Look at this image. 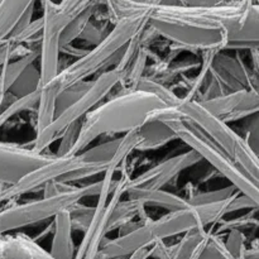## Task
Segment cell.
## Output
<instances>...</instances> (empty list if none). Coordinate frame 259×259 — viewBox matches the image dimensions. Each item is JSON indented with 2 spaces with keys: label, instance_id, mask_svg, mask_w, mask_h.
<instances>
[{
  "label": "cell",
  "instance_id": "39",
  "mask_svg": "<svg viewBox=\"0 0 259 259\" xmlns=\"http://www.w3.org/2000/svg\"><path fill=\"white\" fill-rule=\"evenodd\" d=\"M3 234H4V232H3L2 228H0V235H3Z\"/></svg>",
  "mask_w": 259,
  "mask_h": 259
},
{
  "label": "cell",
  "instance_id": "1",
  "mask_svg": "<svg viewBox=\"0 0 259 259\" xmlns=\"http://www.w3.org/2000/svg\"><path fill=\"white\" fill-rule=\"evenodd\" d=\"M239 192L217 204L189 206L171 211L157 220H148L120 237L104 242L96 259H123L141 249H149L167 238L184 235L191 230L206 228L224 219L225 215L242 209Z\"/></svg>",
  "mask_w": 259,
  "mask_h": 259
},
{
  "label": "cell",
  "instance_id": "20",
  "mask_svg": "<svg viewBox=\"0 0 259 259\" xmlns=\"http://www.w3.org/2000/svg\"><path fill=\"white\" fill-rule=\"evenodd\" d=\"M100 3L104 4V0L103 2L94 3L93 5L86 8L85 10L78 13V14L66 25L62 34H61V48L71 46L73 43V40L80 38V35L82 34L85 28L88 27V24L90 23V20L95 17L96 12L99 10V7H100Z\"/></svg>",
  "mask_w": 259,
  "mask_h": 259
},
{
  "label": "cell",
  "instance_id": "16",
  "mask_svg": "<svg viewBox=\"0 0 259 259\" xmlns=\"http://www.w3.org/2000/svg\"><path fill=\"white\" fill-rule=\"evenodd\" d=\"M125 196L128 200L137 202L142 206H154L167 210L168 212L179 211L189 207L186 199L163 189H149V187H128Z\"/></svg>",
  "mask_w": 259,
  "mask_h": 259
},
{
  "label": "cell",
  "instance_id": "11",
  "mask_svg": "<svg viewBox=\"0 0 259 259\" xmlns=\"http://www.w3.org/2000/svg\"><path fill=\"white\" fill-rule=\"evenodd\" d=\"M52 157L19 144L0 142V186H13Z\"/></svg>",
  "mask_w": 259,
  "mask_h": 259
},
{
  "label": "cell",
  "instance_id": "22",
  "mask_svg": "<svg viewBox=\"0 0 259 259\" xmlns=\"http://www.w3.org/2000/svg\"><path fill=\"white\" fill-rule=\"evenodd\" d=\"M144 209L146 207L132 201V200H125V201L121 200L115 206L113 215H111L110 220H109L108 232L110 233L115 229H120V228L126 227L137 215H139V217H141V214L146 215Z\"/></svg>",
  "mask_w": 259,
  "mask_h": 259
},
{
  "label": "cell",
  "instance_id": "7",
  "mask_svg": "<svg viewBox=\"0 0 259 259\" xmlns=\"http://www.w3.org/2000/svg\"><path fill=\"white\" fill-rule=\"evenodd\" d=\"M124 73L115 68H110L101 72L95 80L91 81L90 88L77 101L58 114L55 120L40 133L35 134L33 149L38 153H45L46 149L52 146L53 142L62 136L63 132L73 123L82 121V119L93 109L100 105L101 101L111 93L116 85H121Z\"/></svg>",
  "mask_w": 259,
  "mask_h": 259
},
{
  "label": "cell",
  "instance_id": "2",
  "mask_svg": "<svg viewBox=\"0 0 259 259\" xmlns=\"http://www.w3.org/2000/svg\"><path fill=\"white\" fill-rule=\"evenodd\" d=\"M168 106L157 96L141 90H123L100 104L81 121L80 134L70 156L81 153L98 137L110 133H129L143 125L158 109Z\"/></svg>",
  "mask_w": 259,
  "mask_h": 259
},
{
  "label": "cell",
  "instance_id": "29",
  "mask_svg": "<svg viewBox=\"0 0 259 259\" xmlns=\"http://www.w3.org/2000/svg\"><path fill=\"white\" fill-rule=\"evenodd\" d=\"M108 166H101V164H85L81 168L75 169V171H71L68 174L63 175L58 181L65 182V184H70L71 182L81 181V180L89 179V177H94L96 175L105 174Z\"/></svg>",
  "mask_w": 259,
  "mask_h": 259
},
{
  "label": "cell",
  "instance_id": "10",
  "mask_svg": "<svg viewBox=\"0 0 259 259\" xmlns=\"http://www.w3.org/2000/svg\"><path fill=\"white\" fill-rule=\"evenodd\" d=\"M85 164L88 163H83L78 154L65 157H58L53 154V157L47 163L28 174L15 185L0 186V202L10 201V200L18 199L23 195L33 192L34 190L47 185L48 182L60 180L63 175L81 168Z\"/></svg>",
  "mask_w": 259,
  "mask_h": 259
},
{
  "label": "cell",
  "instance_id": "28",
  "mask_svg": "<svg viewBox=\"0 0 259 259\" xmlns=\"http://www.w3.org/2000/svg\"><path fill=\"white\" fill-rule=\"evenodd\" d=\"M237 192V190L230 185V186L224 187V189L214 190V191L199 192V194L194 195V196L187 197L186 200L190 206H202V205L217 204V202L224 201V200H228L234 196Z\"/></svg>",
  "mask_w": 259,
  "mask_h": 259
},
{
  "label": "cell",
  "instance_id": "12",
  "mask_svg": "<svg viewBox=\"0 0 259 259\" xmlns=\"http://www.w3.org/2000/svg\"><path fill=\"white\" fill-rule=\"evenodd\" d=\"M200 104L215 118L229 124L259 113V90L232 91Z\"/></svg>",
  "mask_w": 259,
  "mask_h": 259
},
{
  "label": "cell",
  "instance_id": "9",
  "mask_svg": "<svg viewBox=\"0 0 259 259\" xmlns=\"http://www.w3.org/2000/svg\"><path fill=\"white\" fill-rule=\"evenodd\" d=\"M43 30L39 42L40 88L47 85L58 75L61 53V34L71 22L57 10V3L42 0Z\"/></svg>",
  "mask_w": 259,
  "mask_h": 259
},
{
  "label": "cell",
  "instance_id": "17",
  "mask_svg": "<svg viewBox=\"0 0 259 259\" xmlns=\"http://www.w3.org/2000/svg\"><path fill=\"white\" fill-rule=\"evenodd\" d=\"M70 210L61 211L53 218V237L50 253L56 259H75L76 248L72 238L73 225Z\"/></svg>",
  "mask_w": 259,
  "mask_h": 259
},
{
  "label": "cell",
  "instance_id": "31",
  "mask_svg": "<svg viewBox=\"0 0 259 259\" xmlns=\"http://www.w3.org/2000/svg\"><path fill=\"white\" fill-rule=\"evenodd\" d=\"M224 243L232 259H244V253L247 249L245 237L239 229L230 230L229 235Z\"/></svg>",
  "mask_w": 259,
  "mask_h": 259
},
{
  "label": "cell",
  "instance_id": "14",
  "mask_svg": "<svg viewBox=\"0 0 259 259\" xmlns=\"http://www.w3.org/2000/svg\"><path fill=\"white\" fill-rule=\"evenodd\" d=\"M199 153L190 149L189 152L171 157L167 161L147 169L139 176L133 177L129 187H149V189H163L171 184L182 171L201 161Z\"/></svg>",
  "mask_w": 259,
  "mask_h": 259
},
{
  "label": "cell",
  "instance_id": "32",
  "mask_svg": "<svg viewBox=\"0 0 259 259\" xmlns=\"http://www.w3.org/2000/svg\"><path fill=\"white\" fill-rule=\"evenodd\" d=\"M243 138L253 152L259 156V113L249 116V120L245 125V136Z\"/></svg>",
  "mask_w": 259,
  "mask_h": 259
},
{
  "label": "cell",
  "instance_id": "3",
  "mask_svg": "<svg viewBox=\"0 0 259 259\" xmlns=\"http://www.w3.org/2000/svg\"><path fill=\"white\" fill-rule=\"evenodd\" d=\"M154 8L156 7H146L138 13L119 19L100 43L94 46L93 50L86 51L75 62L60 71L58 75L47 83L48 88L58 95L65 89L80 81H85L98 71L101 70L104 72L110 66L115 67L125 46L148 25Z\"/></svg>",
  "mask_w": 259,
  "mask_h": 259
},
{
  "label": "cell",
  "instance_id": "40",
  "mask_svg": "<svg viewBox=\"0 0 259 259\" xmlns=\"http://www.w3.org/2000/svg\"><path fill=\"white\" fill-rule=\"evenodd\" d=\"M163 259H172V258H171V257H168V255H166V257H164Z\"/></svg>",
  "mask_w": 259,
  "mask_h": 259
},
{
  "label": "cell",
  "instance_id": "36",
  "mask_svg": "<svg viewBox=\"0 0 259 259\" xmlns=\"http://www.w3.org/2000/svg\"><path fill=\"white\" fill-rule=\"evenodd\" d=\"M244 259H259V244L247 248L244 253Z\"/></svg>",
  "mask_w": 259,
  "mask_h": 259
},
{
  "label": "cell",
  "instance_id": "41",
  "mask_svg": "<svg viewBox=\"0 0 259 259\" xmlns=\"http://www.w3.org/2000/svg\"><path fill=\"white\" fill-rule=\"evenodd\" d=\"M254 3H257V4H259V0H254Z\"/></svg>",
  "mask_w": 259,
  "mask_h": 259
},
{
  "label": "cell",
  "instance_id": "27",
  "mask_svg": "<svg viewBox=\"0 0 259 259\" xmlns=\"http://www.w3.org/2000/svg\"><path fill=\"white\" fill-rule=\"evenodd\" d=\"M90 85L91 81H80V82L65 89L62 93L58 94L57 98H56V116L62 113L68 106L72 105L75 101H77L88 91Z\"/></svg>",
  "mask_w": 259,
  "mask_h": 259
},
{
  "label": "cell",
  "instance_id": "26",
  "mask_svg": "<svg viewBox=\"0 0 259 259\" xmlns=\"http://www.w3.org/2000/svg\"><path fill=\"white\" fill-rule=\"evenodd\" d=\"M39 94L40 90L35 91V93L29 94V95L20 96V98H14V100L5 106L2 111H0V128L4 125L7 121L14 118L18 114L23 113V111L33 110L35 106L39 103Z\"/></svg>",
  "mask_w": 259,
  "mask_h": 259
},
{
  "label": "cell",
  "instance_id": "33",
  "mask_svg": "<svg viewBox=\"0 0 259 259\" xmlns=\"http://www.w3.org/2000/svg\"><path fill=\"white\" fill-rule=\"evenodd\" d=\"M108 33L109 30L105 29V25H98L90 20V23H89L88 27L85 28V30H83L82 34L80 35L78 39L88 40V42L96 46L105 38V35L108 34Z\"/></svg>",
  "mask_w": 259,
  "mask_h": 259
},
{
  "label": "cell",
  "instance_id": "21",
  "mask_svg": "<svg viewBox=\"0 0 259 259\" xmlns=\"http://www.w3.org/2000/svg\"><path fill=\"white\" fill-rule=\"evenodd\" d=\"M56 98L55 91L51 90L47 85L40 88L39 103H38L37 120H35V134L40 133L47 128L56 118Z\"/></svg>",
  "mask_w": 259,
  "mask_h": 259
},
{
  "label": "cell",
  "instance_id": "34",
  "mask_svg": "<svg viewBox=\"0 0 259 259\" xmlns=\"http://www.w3.org/2000/svg\"><path fill=\"white\" fill-rule=\"evenodd\" d=\"M34 5L35 4L30 5V7L27 9V12H25L24 14H23L22 17H20V19L18 20L17 25H15L14 30H13L12 34H10L9 38H13V37H15V35L19 34V33H22L23 30H24L25 28H27L28 25H29L30 23H32L33 13H34Z\"/></svg>",
  "mask_w": 259,
  "mask_h": 259
},
{
  "label": "cell",
  "instance_id": "35",
  "mask_svg": "<svg viewBox=\"0 0 259 259\" xmlns=\"http://www.w3.org/2000/svg\"><path fill=\"white\" fill-rule=\"evenodd\" d=\"M228 0H181L184 7H214Z\"/></svg>",
  "mask_w": 259,
  "mask_h": 259
},
{
  "label": "cell",
  "instance_id": "24",
  "mask_svg": "<svg viewBox=\"0 0 259 259\" xmlns=\"http://www.w3.org/2000/svg\"><path fill=\"white\" fill-rule=\"evenodd\" d=\"M120 139H113V141L104 142V143L98 144L88 151H82L78 153V157L83 163L88 164H101V166H108L111 159L114 158L120 144Z\"/></svg>",
  "mask_w": 259,
  "mask_h": 259
},
{
  "label": "cell",
  "instance_id": "6",
  "mask_svg": "<svg viewBox=\"0 0 259 259\" xmlns=\"http://www.w3.org/2000/svg\"><path fill=\"white\" fill-rule=\"evenodd\" d=\"M176 134L177 139H181L190 149L200 154L202 159L209 162L222 176H224L230 185L240 195L249 199L259 210V187L252 180L248 179L227 156L218 149V147L190 120H177L166 123Z\"/></svg>",
  "mask_w": 259,
  "mask_h": 259
},
{
  "label": "cell",
  "instance_id": "37",
  "mask_svg": "<svg viewBox=\"0 0 259 259\" xmlns=\"http://www.w3.org/2000/svg\"><path fill=\"white\" fill-rule=\"evenodd\" d=\"M151 257V248L149 249H141L138 252L133 253L129 257H126V259H148Z\"/></svg>",
  "mask_w": 259,
  "mask_h": 259
},
{
  "label": "cell",
  "instance_id": "25",
  "mask_svg": "<svg viewBox=\"0 0 259 259\" xmlns=\"http://www.w3.org/2000/svg\"><path fill=\"white\" fill-rule=\"evenodd\" d=\"M136 90L146 91V93L152 94V95L157 96L159 100H162L168 106H177L180 104V101H181V98L177 96L168 88H166L163 83H161L159 81L154 80L152 77H147V76H143L138 81V83L136 86Z\"/></svg>",
  "mask_w": 259,
  "mask_h": 259
},
{
  "label": "cell",
  "instance_id": "19",
  "mask_svg": "<svg viewBox=\"0 0 259 259\" xmlns=\"http://www.w3.org/2000/svg\"><path fill=\"white\" fill-rule=\"evenodd\" d=\"M35 0H3L0 3V43L10 37L18 20Z\"/></svg>",
  "mask_w": 259,
  "mask_h": 259
},
{
  "label": "cell",
  "instance_id": "8",
  "mask_svg": "<svg viewBox=\"0 0 259 259\" xmlns=\"http://www.w3.org/2000/svg\"><path fill=\"white\" fill-rule=\"evenodd\" d=\"M209 10L224 30V51H259V4L254 0H229Z\"/></svg>",
  "mask_w": 259,
  "mask_h": 259
},
{
  "label": "cell",
  "instance_id": "18",
  "mask_svg": "<svg viewBox=\"0 0 259 259\" xmlns=\"http://www.w3.org/2000/svg\"><path fill=\"white\" fill-rule=\"evenodd\" d=\"M139 142L136 151H153L177 139L175 132L163 121L148 119L137 129Z\"/></svg>",
  "mask_w": 259,
  "mask_h": 259
},
{
  "label": "cell",
  "instance_id": "15",
  "mask_svg": "<svg viewBox=\"0 0 259 259\" xmlns=\"http://www.w3.org/2000/svg\"><path fill=\"white\" fill-rule=\"evenodd\" d=\"M0 259H56L23 233L0 235Z\"/></svg>",
  "mask_w": 259,
  "mask_h": 259
},
{
  "label": "cell",
  "instance_id": "38",
  "mask_svg": "<svg viewBox=\"0 0 259 259\" xmlns=\"http://www.w3.org/2000/svg\"><path fill=\"white\" fill-rule=\"evenodd\" d=\"M250 57H252L253 68L259 73V51H250Z\"/></svg>",
  "mask_w": 259,
  "mask_h": 259
},
{
  "label": "cell",
  "instance_id": "30",
  "mask_svg": "<svg viewBox=\"0 0 259 259\" xmlns=\"http://www.w3.org/2000/svg\"><path fill=\"white\" fill-rule=\"evenodd\" d=\"M80 129H81V121H77V123H73L72 125H70L65 132H63L62 136L60 137L61 142H60V146H58L56 156L58 157L70 156L71 151H72L76 142H77L78 134H80Z\"/></svg>",
  "mask_w": 259,
  "mask_h": 259
},
{
  "label": "cell",
  "instance_id": "23",
  "mask_svg": "<svg viewBox=\"0 0 259 259\" xmlns=\"http://www.w3.org/2000/svg\"><path fill=\"white\" fill-rule=\"evenodd\" d=\"M38 90H40V72L39 67L37 68L33 63L28 66L22 75L15 80V82L10 86L8 94H10L13 98H20Z\"/></svg>",
  "mask_w": 259,
  "mask_h": 259
},
{
  "label": "cell",
  "instance_id": "4",
  "mask_svg": "<svg viewBox=\"0 0 259 259\" xmlns=\"http://www.w3.org/2000/svg\"><path fill=\"white\" fill-rule=\"evenodd\" d=\"M177 109L259 187V156L253 152L242 136L230 128L229 124L211 115L199 101H189L181 98Z\"/></svg>",
  "mask_w": 259,
  "mask_h": 259
},
{
  "label": "cell",
  "instance_id": "13",
  "mask_svg": "<svg viewBox=\"0 0 259 259\" xmlns=\"http://www.w3.org/2000/svg\"><path fill=\"white\" fill-rule=\"evenodd\" d=\"M211 75H214L223 83L228 93L243 90H259V73L250 68L239 55H228L220 51L212 61Z\"/></svg>",
  "mask_w": 259,
  "mask_h": 259
},
{
  "label": "cell",
  "instance_id": "5",
  "mask_svg": "<svg viewBox=\"0 0 259 259\" xmlns=\"http://www.w3.org/2000/svg\"><path fill=\"white\" fill-rule=\"evenodd\" d=\"M101 181L85 186H76L72 191L55 197H42L39 200L15 204L0 210V228L5 233L19 230L37 223L55 218L61 211L72 209L85 197L99 196Z\"/></svg>",
  "mask_w": 259,
  "mask_h": 259
}]
</instances>
